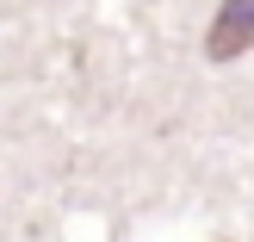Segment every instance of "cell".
Instances as JSON below:
<instances>
[{
    "label": "cell",
    "mask_w": 254,
    "mask_h": 242,
    "mask_svg": "<svg viewBox=\"0 0 254 242\" xmlns=\"http://www.w3.org/2000/svg\"><path fill=\"white\" fill-rule=\"evenodd\" d=\"M248 50H254V0H223L211 31H205V56L211 62H236Z\"/></svg>",
    "instance_id": "obj_1"
}]
</instances>
